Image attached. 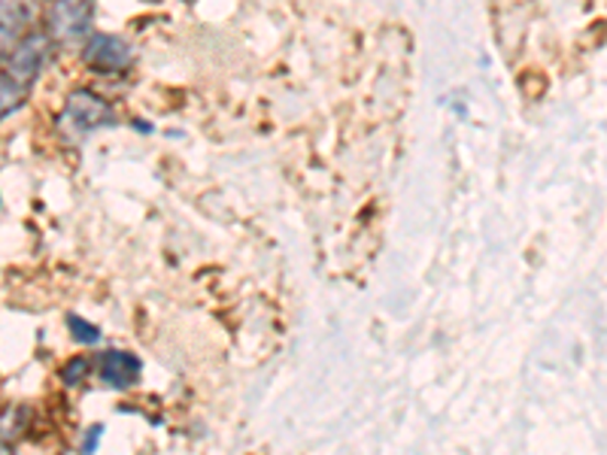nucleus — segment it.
<instances>
[{
	"label": "nucleus",
	"instance_id": "39448f33",
	"mask_svg": "<svg viewBox=\"0 0 607 455\" xmlns=\"http://www.w3.org/2000/svg\"><path fill=\"white\" fill-rule=\"evenodd\" d=\"M46 58H49V40L43 37V34H27L10 52V76H13L19 86H27L43 70Z\"/></svg>",
	"mask_w": 607,
	"mask_h": 455
},
{
	"label": "nucleus",
	"instance_id": "20e7f679",
	"mask_svg": "<svg viewBox=\"0 0 607 455\" xmlns=\"http://www.w3.org/2000/svg\"><path fill=\"white\" fill-rule=\"evenodd\" d=\"M34 19L37 0H0V55H10L27 37Z\"/></svg>",
	"mask_w": 607,
	"mask_h": 455
},
{
	"label": "nucleus",
	"instance_id": "f257e3e1",
	"mask_svg": "<svg viewBox=\"0 0 607 455\" xmlns=\"http://www.w3.org/2000/svg\"><path fill=\"white\" fill-rule=\"evenodd\" d=\"M115 115L113 107L98 98L95 91H74L67 103H64V113L58 119V127L70 137H89L98 127L113 125Z\"/></svg>",
	"mask_w": 607,
	"mask_h": 455
},
{
	"label": "nucleus",
	"instance_id": "6e6552de",
	"mask_svg": "<svg viewBox=\"0 0 607 455\" xmlns=\"http://www.w3.org/2000/svg\"><path fill=\"white\" fill-rule=\"evenodd\" d=\"M67 329L74 334L76 343H86V346H95V343H101V331L95 329L91 322L79 317H67Z\"/></svg>",
	"mask_w": 607,
	"mask_h": 455
},
{
	"label": "nucleus",
	"instance_id": "7ed1b4c3",
	"mask_svg": "<svg viewBox=\"0 0 607 455\" xmlns=\"http://www.w3.org/2000/svg\"><path fill=\"white\" fill-rule=\"evenodd\" d=\"M82 58L95 70H103V74H122L134 64V49L128 46L125 40L115 37V34H91L86 40V49H82Z\"/></svg>",
	"mask_w": 607,
	"mask_h": 455
},
{
	"label": "nucleus",
	"instance_id": "9d476101",
	"mask_svg": "<svg viewBox=\"0 0 607 455\" xmlns=\"http://www.w3.org/2000/svg\"><path fill=\"white\" fill-rule=\"evenodd\" d=\"M101 434H103V425H91L89 434L82 437V453L91 455L95 450H98V441H101Z\"/></svg>",
	"mask_w": 607,
	"mask_h": 455
},
{
	"label": "nucleus",
	"instance_id": "9b49d317",
	"mask_svg": "<svg viewBox=\"0 0 607 455\" xmlns=\"http://www.w3.org/2000/svg\"><path fill=\"white\" fill-rule=\"evenodd\" d=\"M0 455H13V453H10V446H3V443H0Z\"/></svg>",
	"mask_w": 607,
	"mask_h": 455
},
{
	"label": "nucleus",
	"instance_id": "423d86ee",
	"mask_svg": "<svg viewBox=\"0 0 607 455\" xmlns=\"http://www.w3.org/2000/svg\"><path fill=\"white\" fill-rule=\"evenodd\" d=\"M101 377L113 389H128L140 377V358L125 349H110L101 355Z\"/></svg>",
	"mask_w": 607,
	"mask_h": 455
},
{
	"label": "nucleus",
	"instance_id": "1a4fd4ad",
	"mask_svg": "<svg viewBox=\"0 0 607 455\" xmlns=\"http://www.w3.org/2000/svg\"><path fill=\"white\" fill-rule=\"evenodd\" d=\"M82 370H89V362H86V358L70 362V365L64 367V382H67V386H76V382L82 379Z\"/></svg>",
	"mask_w": 607,
	"mask_h": 455
},
{
	"label": "nucleus",
	"instance_id": "0eeeda50",
	"mask_svg": "<svg viewBox=\"0 0 607 455\" xmlns=\"http://www.w3.org/2000/svg\"><path fill=\"white\" fill-rule=\"evenodd\" d=\"M25 101V86H19L13 76L0 70V119L19 110V103Z\"/></svg>",
	"mask_w": 607,
	"mask_h": 455
},
{
	"label": "nucleus",
	"instance_id": "f03ea898",
	"mask_svg": "<svg viewBox=\"0 0 607 455\" xmlns=\"http://www.w3.org/2000/svg\"><path fill=\"white\" fill-rule=\"evenodd\" d=\"M91 0H52L49 34L64 46H76L91 34Z\"/></svg>",
	"mask_w": 607,
	"mask_h": 455
}]
</instances>
